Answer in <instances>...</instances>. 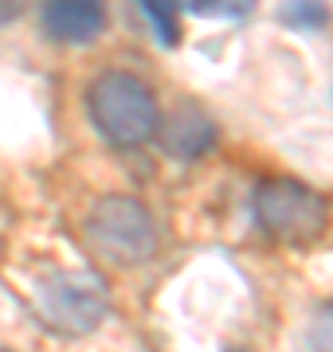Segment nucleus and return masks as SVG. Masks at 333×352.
I'll return each instance as SVG.
<instances>
[{
  "label": "nucleus",
  "mask_w": 333,
  "mask_h": 352,
  "mask_svg": "<svg viewBox=\"0 0 333 352\" xmlns=\"http://www.w3.org/2000/svg\"><path fill=\"white\" fill-rule=\"evenodd\" d=\"M87 118L114 149H138L157 138L161 106L149 82L129 71H103L87 87Z\"/></svg>",
  "instance_id": "f257e3e1"
},
{
  "label": "nucleus",
  "mask_w": 333,
  "mask_h": 352,
  "mask_svg": "<svg viewBox=\"0 0 333 352\" xmlns=\"http://www.w3.org/2000/svg\"><path fill=\"white\" fill-rule=\"evenodd\" d=\"M282 20L294 28H325L330 24V8L321 0H290L282 8Z\"/></svg>",
  "instance_id": "1a4fd4ad"
},
{
  "label": "nucleus",
  "mask_w": 333,
  "mask_h": 352,
  "mask_svg": "<svg viewBox=\"0 0 333 352\" xmlns=\"http://www.w3.org/2000/svg\"><path fill=\"white\" fill-rule=\"evenodd\" d=\"M0 352H4V349H0Z\"/></svg>",
  "instance_id": "f8f14e48"
},
{
  "label": "nucleus",
  "mask_w": 333,
  "mask_h": 352,
  "mask_svg": "<svg viewBox=\"0 0 333 352\" xmlns=\"http://www.w3.org/2000/svg\"><path fill=\"white\" fill-rule=\"evenodd\" d=\"M189 8L200 20H247L259 0H189Z\"/></svg>",
  "instance_id": "6e6552de"
},
{
  "label": "nucleus",
  "mask_w": 333,
  "mask_h": 352,
  "mask_svg": "<svg viewBox=\"0 0 333 352\" xmlns=\"http://www.w3.org/2000/svg\"><path fill=\"white\" fill-rule=\"evenodd\" d=\"M36 314L63 337H87L110 314V286L90 270H59L36 286Z\"/></svg>",
  "instance_id": "20e7f679"
},
{
  "label": "nucleus",
  "mask_w": 333,
  "mask_h": 352,
  "mask_svg": "<svg viewBox=\"0 0 333 352\" xmlns=\"http://www.w3.org/2000/svg\"><path fill=\"white\" fill-rule=\"evenodd\" d=\"M157 141H161V149H165L169 157H177V161H196V157H204V153L216 149L219 126H216V118H212L204 106H196V102H180L169 118H161Z\"/></svg>",
  "instance_id": "423d86ee"
},
{
  "label": "nucleus",
  "mask_w": 333,
  "mask_h": 352,
  "mask_svg": "<svg viewBox=\"0 0 333 352\" xmlns=\"http://www.w3.org/2000/svg\"><path fill=\"white\" fill-rule=\"evenodd\" d=\"M310 349L314 352H333V302L318 305V314L310 321Z\"/></svg>",
  "instance_id": "9d476101"
},
{
  "label": "nucleus",
  "mask_w": 333,
  "mask_h": 352,
  "mask_svg": "<svg viewBox=\"0 0 333 352\" xmlns=\"http://www.w3.org/2000/svg\"><path fill=\"white\" fill-rule=\"evenodd\" d=\"M110 8L106 0H43L39 4V28L52 43L63 47H87L106 32Z\"/></svg>",
  "instance_id": "39448f33"
},
{
  "label": "nucleus",
  "mask_w": 333,
  "mask_h": 352,
  "mask_svg": "<svg viewBox=\"0 0 333 352\" xmlns=\"http://www.w3.org/2000/svg\"><path fill=\"white\" fill-rule=\"evenodd\" d=\"M87 247L118 270L149 263L157 254V219L138 196H103L87 212Z\"/></svg>",
  "instance_id": "7ed1b4c3"
},
{
  "label": "nucleus",
  "mask_w": 333,
  "mask_h": 352,
  "mask_svg": "<svg viewBox=\"0 0 333 352\" xmlns=\"http://www.w3.org/2000/svg\"><path fill=\"white\" fill-rule=\"evenodd\" d=\"M251 219L267 239L282 247H314L330 231L333 208L318 188L294 176H267L251 192Z\"/></svg>",
  "instance_id": "f03ea898"
},
{
  "label": "nucleus",
  "mask_w": 333,
  "mask_h": 352,
  "mask_svg": "<svg viewBox=\"0 0 333 352\" xmlns=\"http://www.w3.org/2000/svg\"><path fill=\"white\" fill-rule=\"evenodd\" d=\"M231 352H239V349H231Z\"/></svg>",
  "instance_id": "9b49d317"
},
{
  "label": "nucleus",
  "mask_w": 333,
  "mask_h": 352,
  "mask_svg": "<svg viewBox=\"0 0 333 352\" xmlns=\"http://www.w3.org/2000/svg\"><path fill=\"white\" fill-rule=\"evenodd\" d=\"M153 36L165 43V47H177L180 39V12H184V0H138Z\"/></svg>",
  "instance_id": "0eeeda50"
}]
</instances>
